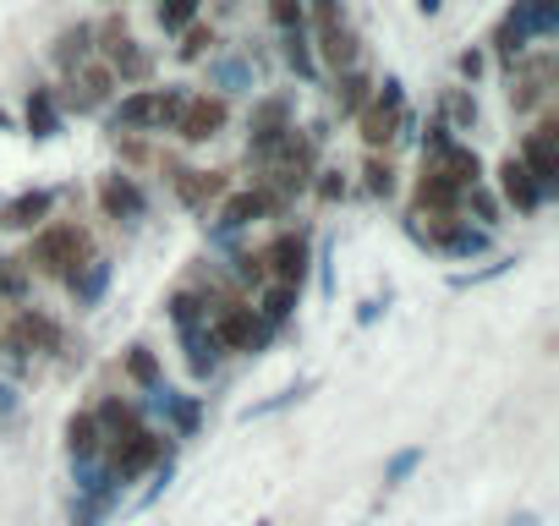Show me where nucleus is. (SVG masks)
Wrapping results in <instances>:
<instances>
[{
	"label": "nucleus",
	"mask_w": 559,
	"mask_h": 526,
	"mask_svg": "<svg viewBox=\"0 0 559 526\" xmlns=\"http://www.w3.org/2000/svg\"><path fill=\"white\" fill-rule=\"evenodd\" d=\"M406 127H412V110H406L401 77H384L379 94L362 105V138H368V148H379V143H395Z\"/></svg>",
	"instance_id": "nucleus-1"
},
{
	"label": "nucleus",
	"mask_w": 559,
	"mask_h": 526,
	"mask_svg": "<svg viewBox=\"0 0 559 526\" xmlns=\"http://www.w3.org/2000/svg\"><path fill=\"white\" fill-rule=\"evenodd\" d=\"M34 258H39V270H50V275H72V270H83V263H88V230H78V225H45L39 241H34Z\"/></svg>",
	"instance_id": "nucleus-2"
},
{
	"label": "nucleus",
	"mask_w": 559,
	"mask_h": 526,
	"mask_svg": "<svg viewBox=\"0 0 559 526\" xmlns=\"http://www.w3.org/2000/svg\"><path fill=\"white\" fill-rule=\"evenodd\" d=\"M214 346L219 351H258L263 340H269V324L252 313V308H225L219 319H214Z\"/></svg>",
	"instance_id": "nucleus-3"
},
{
	"label": "nucleus",
	"mask_w": 559,
	"mask_h": 526,
	"mask_svg": "<svg viewBox=\"0 0 559 526\" xmlns=\"http://www.w3.org/2000/svg\"><path fill=\"white\" fill-rule=\"evenodd\" d=\"M258 258L274 275V286H302V275H308V241L302 236H274L269 252H258Z\"/></svg>",
	"instance_id": "nucleus-4"
},
{
	"label": "nucleus",
	"mask_w": 559,
	"mask_h": 526,
	"mask_svg": "<svg viewBox=\"0 0 559 526\" xmlns=\"http://www.w3.org/2000/svg\"><path fill=\"white\" fill-rule=\"evenodd\" d=\"M154 461H159V433H148V428H138L132 439L110 444V477H116V482H132V477L148 471Z\"/></svg>",
	"instance_id": "nucleus-5"
},
{
	"label": "nucleus",
	"mask_w": 559,
	"mask_h": 526,
	"mask_svg": "<svg viewBox=\"0 0 559 526\" xmlns=\"http://www.w3.org/2000/svg\"><path fill=\"white\" fill-rule=\"evenodd\" d=\"M219 127H225V99L214 94H203V99H187L181 105V116H176V132L187 138V143H209V138H219Z\"/></svg>",
	"instance_id": "nucleus-6"
},
{
	"label": "nucleus",
	"mask_w": 559,
	"mask_h": 526,
	"mask_svg": "<svg viewBox=\"0 0 559 526\" xmlns=\"http://www.w3.org/2000/svg\"><path fill=\"white\" fill-rule=\"evenodd\" d=\"M521 165L554 192V181H559V127L554 121H543L532 138H526V148H521Z\"/></svg>",
	"instance_id": "nucleus-7"
},
{
	"label": "nucleus",
	"mask_w": 559,
	"mask_h": 526,
	"mask_svg": "<svg viewBox=\"0 0 559 526\" xmlns=\"http://www.w3.org/2000/svg\"><path fill=\"white\" fill-rule=\"evenodd\" d=\"M61 346V330H56V319H45V313H23L12 330H7V351H56Z\"/></svg>",
	"instance_id": "nucleus-8"
},
{
	"label": "nucleus",
	"mask_w": 559,
	"mask_h": 526,
	"mask_svg": "<svg viewBox=\"0 0 559 526\" xmlns=\"http://www.w3.org/2000/svg\"><path fill=\"white\" fill-rule=\"evenodd\" d=\"M499 187H504V198H510L521 214L543 208V198H548V187H543V181H537L521 159H504V165H499Z\"/></svg>",
	"instance_id": "nucleus-9"
},
{
	"label": "nucleus",
	"mask_w": 559,
	"mask_h": 526,
	"mask_svg": "<svg viewBox=\"0 0 559 526\" xmlns=\"http://www.w3.org/2000/svg\"><path fill=\"white\" fill-rule=\"evenodd\" d=\"M99 203H105L110 219H143V208H148V198H143V187L132 176H110L99 187Z\"/></svg>",
	"instance_id": "nucleus-10"
},
{
	"label": "nucleus",
	"mask_w": 559,
	"mask_h": 526,
	"mask_svg": "<svg viewBox=\"0 0 559 526\" xmlns=\"http://www.w3.org/2000/svg\"><path fill=\"white\" fill-rule=\"evenodd\" d=\"M50 192H23V198H12L7 208H0V225H7V230H34L45 214H50Z\"/></svg>",
	"instance_id": "nucleus-11"
},
{
	"label": "nucleus",
	"mask_w": 559,
	"mask_h": 526,
	"mask_svg": "<svg viewBox=\"0 0 559 526\" xmlns=\"http://www.w3.org/2000/svg\"><path fill=\"white\" fill-rule=\"evenodd\" d=\"M94 428H99V439L121 444V439H132V433H138V406H127V401H105V406H99V417H94Z\"/></svg>",
	"instance_id": "nucleus-12"
},
{
	"label": "nucleus",
	"mask_w": 559,
	"mask_h": 526,
	"mask_svg": "<svg viewBox=\"0 0 559 526\" xmlns=\"http://www.w3.org/2000/svg\"><path fill=\"white\" fill-rule=\"evenodd\" d=\"M105 280H110V263L105 258H88L83 270H72L67 275V286H72V297H78V308H88V302H99V291H105Z\"/></svg>",
	"instance_id": "nucleus-13"
},
{
	"label": "nucleus",
	"mask_w": 559,
	"mask_h": 526,
	"mask_svg": "<svg viewBox=\"0 0 559 526\" xmlns=\"http://www.w3.org/2000/svg\"><path fill=\"white\" fill-rule=\"evenodd\" d=\"M324 61L335 72H352L357 67V34L346 23H324Z\"/></svg>",
	"instance_id": "nucleus-14"
},
{
	"label": "nucleus",
	"mask_w": 559,
	"mask_h": 526,
	"mask_svg": "<svg viewBox=\"0 0 559 526\" xmlns=\"http://www.w3.org/2000/svg\"><path fill=\"white\" fill-rule=\"evenodd\" d=\"M88 50H94V28H88V23H78V28H67V34L56 39V61H61L67 72H83V67H88Z\"/></svg>",
	"instance_id": "nucleus-15"
},
{
	"label": "nucleus",
	"mask_w": 559,
	"mask_h": 526,
	"mask_svg": "<svg viewBox=\"0 0 559 526\" xmlns=\"http://www.w3.org/2000/svg\"><path fill=\"white\" fill-rule=\"evenodd\" d=\"M263 208H269V192H236V198H225V208H219V230H241V225H252Z\"/></svg>",
	"instance_id": "nucleus-16"
},
{
	"label": "nucleus",
	"mask_w": 559,
	"mask_h": 526,
	"mask_svg": "<svg viewBox=\"0 0 559 526\" xmlns=\"http://www.w3.org/2000/svg\"><path fill=\"white\" fill-rule=\"evenodd\" d=\"M433 247H444V252H455V258H472V252H483V247H488V236H483V230H472V225H450V219H439Z\"/></svg>",
	"instance_id": "nucleus-17"
},
{
	"label": "nucleus",
	"mask_w": 559,
	"mask_h": 526,
	"mask_svg": "<svg viewBox=\"0 0 559 526\" xmlns=\"http://www.w3.org/2000/svg\"><path fill=\"white\" fill-rule=\"evenodd\" d=\"M515 12H521L532 39H548L559 28V0H515Z\"/></svg>",
	"instance_id": "nucleus-18"
},
{
	"label": "nucleus",
	"mask_w": 559,
	"mask_h": 526,
	"mask_svg": "<svg viewBox=\"0 0 559 526\" xmlns=\"http://www.w3.org/2000/svg\"><path fill=\"white\" fill-rule=\"evenodd\" d=\"M28 132H34V138H56V132H61V105H56V94L34 88V99H28Z\"/></svg>",
	"instance_id": "nucleus-19"
},
{
	"label": "nucleus",
	"mask_w": 559,
	"mask_h": 526,
	"mask_svg": "<svg viewBox=\"0 0 559 526\" xmlns=\"http://www.w3.org/2000/svg\"><path fill=\"white\" fill-rule=\"evenodd\" d=\"M181 340H187V362H192V373H198V379H203V373H214V362H219L214 335H209L203 324H192V330H181Z\"/></svg>",
	"instance_id": "nucleus-20"
},
{
	"label": "nucleus",
	"mask_w": 559,
	"mask_h": 526,
	"mask_svg": "<svg viewBox=\"0 0 559 526\" xmlns=\"http://www.w3.org/2000/svg\"><path fill=\"white\" fill-rule=\"evenodd\" d=\"M99 428H94V417L83 411V417H72L67 422V450H72V461H99Z\"/></svg>",
	"instance_id": "nucleus-21"
},
{
	"label": "nucleus",
	"mask_w": 559,
	"mask_h": 526,
	"mask_svg": "<svg viewBox=\"0 0 559 526\" xmlns=\"http://www.w3.org/2000/svg\"><path fill=\"white\" fill-rule=\"evenodd\" d=\"M526 45H532V34H526V23H521V12L510 7V12H504V23L493 28V50H499V56L510 61V56H521Z\"/></svg>",
	"instance_id": "nucleus-22"
},
{
	"label": "nucleus",
	"mask_w": 559,
	"mask_h": 526,
	"mask_svg": "<svg viewBox=\"0 0 559 526\" xmlns=\"http://www.w3.org/2000/svg\"><path fill=\"white\" fill-rule=\"evenodd\" d=\"M368 88H373V83L352 67V72H341V77H335V105H341L346 116H357V110L368 105Z\"/></svg>",
	"instance_id": "nucleus-23"
},
{
	"label": "nucleus",
	"mask_w": 559,
	"mask_h": 526,
	"mask_svg": "<svg viewBox=\"0 0 559 526\" xmlns=\"http://www.w3.org/2000/svg\"><path fill=\"white\" fill-rule=\"evenodd\" d=\"M176 192H181L187 203H203V198H219L225 181H219V176H203V170H176Z\"/></svg>",
	"instance_id": "nucleus-24"
},
{
	"label": "nucleus",
	"mask_w": 559,
	"mask_h": 526,
	"mask_svg": "<svg viewBox=\"0 0 559 526\" xmlns=\"http://www.w3.org/2000/svg\"><path fill=\"white\" fill-rule=\"evenodd\" d=\"M292 308H297V286H269L263 291V324L292 319Z\"/></svg>",
	"instance_id": "nucleus-25"
},
{
	"label": "nucleus",
	"mask_w": 559,
	"mask_h": 526,
	"mask_svg": "<svg viewBox=\"0 0 559 526\" xmlns=\"http://www.w3.org/2000/svg\"><path fill=\"white\" fill-rule=\"evenodd\" d=\"M0 297H28V263L0 258Z\"/></svg>",
	"instance_id": "nucleus-26"
},
{
	"label": "nucleus",
	"mask_w": 559,
	"mask_h": 526,
	"mask_svg": "<svg viewBox=\"0 0 559 526\" xmlns=\"http://www.w3.org/2000/svg\"><path fill=\"white\" fill-rule=\"evenodd\" d=\"M154 12H159V23L176 34V28H187V23L198 17V0H154Z\"/></svg>",
	"instance_id": "nucleus-27"
},
{
	"label": "nucleus",
	"mask_w": 559,
	"mask_h": 526,
	"mask_svg": "<svg viewBox=\"0 0 559 526\" xmlns=\"http://www.w3.org/2000/svg\"><path fill=\"white\" fill-rule=\"evenodd\" d=\"M286 61L297 67V77H313V50H308V34L302 28L286 34Z\"/></svg>",
	"instance_id": "nucleus-28"
},
{
	"label": "nucleus",
	"mask_w": 559,
	"mask_h": 526,
	"mask_svg": "<svg viewBox=\"0 0 559 526\" xmlns=\"http://www.w3.org/2000/svg\"><path fill=\"white\" fill-rule=\"evenodd\" d=\"M170 319H176L181 330H192V324L203 319V297H192V291H176V297H170Z\"/></svg>",
	"instance_id": "nucleus-29"
},
{
	"label": "nucleus",
	"mask_w": 559,
	"mask_h": 526,
	"mask_svg": "<svg viewBox=\"0 0 559 526\" xmlns=\"http://www.w3.org/2000/svg\"><path fill=\"white\" fill-rule=\"evenodd\" d=\"M269 17H274V28H280V34L302 28V0H269Z\"/></svg>",
	"instance_id": "nucleus-30"
},
{
	"label": "nucleus",
	"mask_w": 559,
	"mask_h": 526,
	"mask_svg": "<svg viewBox=\"0 0 559 526\" xmlns=\"http://www.w3.org/2000/svg\"><path fill=\"white\" fill-rule=\"evenodd\" d=\"M214 83L230 88V94H236V88H252V67H241V61H219V67H214Z\"/></svg>",
	"instance_id": "nucleus-31"
},
{
	"label": "nucleus",
	"mask_w": 559,
	"mask_h": 526,
	"mask_svg": "<svg viewBox=\"0 0 559 526\" xmlns=\"http://www.w3.org/2000/svg\"><path fill=\"white\" fill-rule=\"evenodd\" d=\"M362 176H368V192H373V198H390V192H395V170H390V159H368Z\"/></svg>",
	"instance_id": "nucleus-32"
},
{
	"label": "nucleus",
	"mask_w": 559,
	"mask_h": 526,
	"mask_svg": "<svg viewBox=\"0 0 559 526\" xmlns=\"http://www.w3.org/2000/svg\"><path fill=\"white\" fill-rule=\"evenodd\" d=\"M127 373H132L138 384H148V390L159 384V368H154V357H148L143 346H132V357H127Z\"/></svg>",
	"instance_id": "nucleus-33"
},
{
	"label": "nucleus",
	"mask_w": 559,
	"mask_h": 526,
	"mask_svg": "<svg viewBox=\"0 0 559 526\" xmlns=\"http://www.w3.org/2000/svg\"><path fill=\"white\" fill-rule=\"evenodd\" d=\"M444 110L455 116V127H472V121H477V105H472L466 94H450V99H444Z\"/></svg>",
	"instance_id": "nucleus-34"
},
{
	"label": "nucleus",
	"mask_w": 559,
	"mask_h": 526,
	"mask_svg": "<svg viewBox=\"0 0 559 526\" xmlns=\"http://www.w3.org/2000/svg\"><path fill=\"white\" fill-rule=\"evenodd\" d=\"M417 461H423V450H401V455L390 461V471H384V482H401V477H406V471H412Z\"/></svg>",
	"instance_id": "nucleus-35"
},
{
	"label": "nucleus",
	"mask_w": 559,
	"mask_h": 526,
	"mask_svg": "<svg viewBox=\"0 0 559 526\" xmlns=\"http://www.w3.org/2000/svg\"><path fill=\"white\" fill-rule=\"evenodd\" d=\"M203 45H214V34H203V28H198V34H187L181 56H187V61H198V56H203Z\"/></svg>",
	"instance_id": "nucleus-36"
},
{
	"label": "nucleus",
	"mask_w": 559,
	"mask_h": 526,
	"mask_svg": "<svg viewBox=\"0 0 559 526\" xmlns=\"http://www.w3.org/2000/svg\"><path fill=\"white\" fill-rule=\"evenodd\" d=\"M319 192H324V198H341V192H346V181H341L335 170H324V181H319Z\"/></svg>",
	"instance_id": "nucleus-37"
},
{
	"label": "nucleus",
	"mask_w": 559,
	"mask_h": 526,
	"mask_svg": "<svg viewBox=\"0 0 559 526\" xmlns=\"http://www.w3.org/2000/svg\"><path fill=\"white\" fill-rule=\"evenodd\" d=\"M477 72H483V56L466 50V56H461V77H477Z\"/></svg>",
	"instance_id": "nucleus-38"
},
{
	"label": "nucleus",
	"mask_w": 559,
	"mask_h": 526,
	"mask_svg": "<svg viewBox=\"0 0 559 526\" xmlns=\"http://www.w3.org/2000/svg\"><path fill=\"white\" fill-rule=\"evenodd\" d=\"M439 7H444V0H417V12H423V17H433Z\"/></svg>",
	"instance_id": "nucleus-39"
},
{
	"label": "nucleus",
	"mask_w": 559,
	"mask_h": 526,
	"mask_svg": "<svg viewBox=\"0 0 559 526\" xmlns=\"http://www.w3.org/2000/svg\"><path fill=\"white\" fill-rule=\"evenodd\" d=\"M0 411H12V390L7 384H0Z\"/></svg>",
	"instance_id": "nucleus-40"
}]
</instances>
